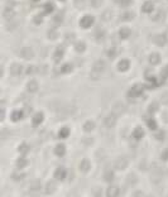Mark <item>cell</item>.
Returning <instances> with one entry per match:
<instances>
[{
    "label": "cell",
    "mask_w": 168,
    "mask_h": 197,
    "mask_svg": "<svg viewBox=\"0 0 168 197\" xmlns=\"http://www.w3.org/2000/svg\"><path fill=\"white\" fill-rule=\"evenodd\" d=\"M144 86L142 84H135L134 86H132V88L128 91V97H129V100H132V101H135L138 97H140L142 95H143L144 92Z\"/></svg>",
    "instance_id": "cell-1"
},
{
    "label": "cell",
    "mask_w": 168,
    "mask_h": 197,
    "mask_svg": "<svg viewBox=\"0 0 168 197\" xmlns=\"http://www.w3.org/2000/svg\"><path fill=\"white\" fill-rule=\"evenodd\" d=\"M94 22H95V18H94V15H90V14H86V15H84V17L81 18V20H80V25L84 29H88V28L91 27V25L94 24Z\"/></svg>",
    "instance_id": "cell-2"
},
{
    "label": "cell",
    "mask_w": 168,
    "mask_h": 197,
    "mask_svg": "<svg viewBox=\"0 0 168 197\" xmlns=\"http://www.w3.org/2000/svg\"><path fill=\"white\" fill-rule=\"evenodd\" d=\"M116 120H118V115H116L115 113H111V114H109V115H106L105 120H104V124H105V126L107 129H111L115 126Z\"/></svg>",
    "instance_id": "cell-3"
},
{
    "label": "cell",
    "mask_w": 168,
    "mask_h": 197,
    "mask_svg": "<svg viewBox=\"0 0 168 197\" xmlns=\"http://www.w3.org/2000/svg\"><path fill=\"white\" fill-rule=\"evenodd\" d=\"M19 56L24 59H30V58H33L34 52L30 47H23V48L19 51Z\"/></svg>",
    "instance_id": "cell-4"
},
{
    "label": "cell",
    "mask_w": 168,
    "mask_h": 197,
    "mask_svg": "<svg viewBox=\"0 0 168 197\" xmlns=\"http://www.w3.org/2000/svg\"><path fill=\"white\" fill-rule=\"evenodd\" d=\"M105 68H106V63L105 61H103V59H99V61H96L94 63V67L91 71H94V72H96V74H99L101 75L104 71H105Z\"/></svg>",
    "instance_id": "cell-5"
},
{
    "label": "cell",
    "mask_w": 168,
    "mask_h": 197,
    "mask_svg": "<svg viewBox=\"0 0 168 197\" xmlns=\"http://www.w3.org/2000/svg\"><path fill=\"white\" fill-rule=\"evenodd\" d=\"M128 159H126L125 157H120L118 159L115 161V168L118 171H124L126 167H128Z\"/></svg>",
    "instance_id": "cell-6"
},
{
    "label": "cell",
    "mask_w": 168,
    "mask_h": 197,
    "mask_svg": "<svg viewBox=\"0 0 168 197\" xmlns=\"http://www.w3.org/2000/svg\"><path fill=\"white\" fill-rule=\"evenodd\" d=\"M66 174H67V171H66L63 167H58L55 171V176L53 177H55L56 181H63L66 178Z\"/></svg>",
    "instance_id": "cell-7"
},
{
    "label": "cell",
    "mask_w": 168,
    "mask_h": 197,
    "mask_svg": "<svg viewBox=\"0 0 168 197\" xmlns=\"http://www.w3.org/2000/svg\"><path fill=\"white\" fill-rule=\"evenodd\" d=\"M63 55H65V48H63V46H58L57 49L55 51V53H53V59H55V62L58 63L63 58Z\"/></svg>",
    "instance_id": "cell-8"
},
{
    "label": "cell",
    "mask_w": 168,
    "mask_h": 197,
    "mask_svg": "<svg viewBox=\"0 0 168 197\" xmlns=\"http://www.w3.org/2000/svg\"><path fill=\"white\" fill-rule=\"evenodd\" d=\"M10 74L13 76H20L23 74V66L19 63H13L10 66Z\"/></svg>",
    "instance_id": "cell-9"
},
{
    "label": "cell",
    "mask_w": 168,
    "mask_h": 197,
    "mask_svg": "<svg viewBox=\"0 0 168 197\" xmlns=\"http://www.w3.org/2000/svg\"><path fill=\"white\" fill-rule=\"evenodd\" d=\"M38 88H39V85H38V82H37L36 80H30V81L27 84V91H28L29 94L37 92Z\"/></svg>",
    "instance_id": "cell-10"
},
{
    "label": "cell",
    "mask_w": 168,
    "mask_h": 197,
    "mask_svg": "<svg viewBox=\"0 0 168 197\" xmlns=\"http://www.w3.org/2000/svg\"><path fill=\"white\" fill-rule=\"evenodd\" d=\"M153 10H154V4L152 1H145L142 5V13H144V14H152Z\"/></svg>",
    "instance_id": "cell-11"
},
{
    "label": "cell",
    "mask_w": 168,
    "mask_h": 197,
    "mask_svg": "<svg viewBox=\"0 0 168 197\" xmlns=\"http://www.w3.org/2000/svg\"><path fill=\"white\" fill-rule=\"evenodd\" d=\"M129 68H130V62H129L128 59H121V61L118 63V71L119 72H126Z\"/></svg>",
    "instance_id": "cell-12"
},
{
    "label": "cell",
    "mask_w": 168,
    "mask_h": 197,
    "mask_svg": "<svg viewBox=\"0 0 168 197\" xmlns=\"http://www.w3.org/2000/svg\"><path fill=\"white\" fill-rule=\"evenodd\" d=\"M43 120H44L43 113H37V114H34L33 117H32V124H33L34 126H38L43 123Z\"/></svg>",
    "instance_id": "cell-13"
},
{
    "label": "cell",
    "mask_w": 168,
    "mask_h": 197,
    "mask_svg": "<svg viewBox=\"0 0 168 197\" xmlns=\"http://www.w3.org/2000/svg\"><path fill=\"white\" fill-rule=\"evenodd\" d=\"M132 136H133V139H135V140H140V139L144 136V130L142 129L140 126H137V128L133 130Z\"/></svg>",
    "instance_id": "cell-14"
},
{
    "label": "cell",
    "mask_w": 168,
    "mask_h": 197,
    "mask_svg": "<svg viewBox=\"0 0 168 197\" xmlns=\"http://www.w3.org/2000/svg\"><path fill=\"white\" fill-rule=\"evenodd\" d=\"M15 15V11L14 9H13V6H6L4 9V11H3V17H4L6 20H9V19H13Z\"/></svg>",
    "instance_id": "cell-15"
},
{
    "label": "cell",
    "mask_w": 168,
    "mask_h": 197,
    "mask_svg": "<svg viewBox=\"0 0 168 197\" xmlns=\"http://www.w3.org/2000/svg\"><path fill=\"white\" fill-rule=\"evenodd\" d=\"M119 195H120L119 186H110L106 191V196H109V197H115V196H119Z\"/></svg>",
    "instance_id": "cell-16"
},
{
    "label": "cell",
    "mask_w": 168,
    "mask_h": 197,
    "mask_svg": "<svg viewBox=\"0 0 168 197\" xmlns=\"http://www.w3.org/2000/svg\"><path fill=\"white\" fill-rule=\"evenodd\" d=\"M78 168H80L81 172L87 173L88 171H90V168H91V164H90V162H88L87 159H82L80 162V164H78Z\"/></svg>",
    "instance_id": "cell-17"
},
{
    "label": "cell",
    "mask_w": 168,
    "mask_h": 197,
    "mask_svg": "<svg viewBox=\"0 0 168 197\" xmlns=\"http://www.w3.org/2000/svg\"><path fill=\"white\" fill-rule=\"evenodd\" d=\"M132 36V30H130V28H128V27H123L121 29L119 30V37L121 38V39H128L129 37Z\"/></svg>",
    "instance_id": "cell-18"
},
{
    "label": "cell",
    "mask_w": 168,
    "mask_h": 197,
    "mask_svg": "<svg viewBox=\"0 0 168 197\" xmlns=\"http://www.w3.org/2000/svg\"><path fill=\"white\" fill-rule=\"evenodd\" d=\"M23 116H24V113H23V111H20V110H15V111H13V113H11L10 119H11V121L17 123V121H19V120L23 119Z\"/></svg>",
    "instance_id": "cell-19"
},
{
    "label": "cell",
    "mask_w": 168,
    "mask_h": 197,
    "mask_svg": "<svg viewBox=\"0 0 168 197\" xmlns=\"http://www.w3.org/2000/svg\"><path fill=\"white\" fill-rule=\"evenodd\" d=\"M56 187H57L56 181H49V182H47L46 190H44V191H46L47 195H52V193L56 191Z\"/></svg>",
    "instance_id": "cell-20"
},
{
    "label": "cell",
    "mask_w": 168,
    "mask_h": 197,
    "mask_svg": "<svg viewBox=\"0 0 168 197\" xmlns=\"http://www.w3.org/2000/svg\"><path fill=\"white\" fill-rule=\"evenodd\" d=\"M154 43L157 44V46H164L167 42V37L164 36V34H157V36H154Z\"/></svg>",
    "instance_id": "cell-21"
},
{
    "label": "cell",
    "mask_w": 168,
    "mask_h": 197,
    "mask_svg": "<svg viewBox=\"0 0 168 197\" xmlns=\"http://www.w3.org/2000/svg\"><path fill=\"white\" fill-rule=\"evenodd\" d=\"M148 61H149V63L152 66H156L161 62V55L159 53H152L149 56V58H148Z\"/></svg>",
    "instance_id": "cell-22"
},
{
    "label": "cell",
    "mask_w": 168,
    "mask_h": 197,
    "mask_svg": "<svg viewBox=\"0 0 168 197\" xmlns=\"http://www.w3.org/2000/svg\"><path fill=\"white\" fill-rule=\"evenodd\" d=\"M125 111V105L121 104V103H116L114 105L113 107V113H115L116 115H120V114H123Z\"/></svg>",
    "instance_id": "cell-23"
},
{
    "label": "cell",
    "mask_w": 168,
    "mask_h": 197,
    "mask_svg": "<svg viewBox=\"0 0 168 197\" xmlns=\"http://www.w3.org/2000/svg\"><path fill=\"white\" fill-rule=\"evenodd\" d=\"M55 153H56V155H58V157H63L66 153L65 144H57L56 148H55Z\"/></svg>",
    "instance_id": "cell-24"
},
{
    "label": "cell",
    "mask_w": 168,
    "mask_h": 197,
    "mask_svg": "<svg viewBox=\"0 0 168 197\" xmlns=\"http://www.w3.org/2000/svg\"><path fill=\"white\" fill-rule=\"evenodd\" d=\"M72 65H69V63H65V65H62L61 67L58 68V72L59 74H69V72H72Z\"/></svg>",
    "instance_id": "cell-25"
},
{
    "label": "cell",
    "mask_w": 168,
    "mask_h": 197,
    "mask_svg": "<svg viewBox=\"0 0 168 197\" xmlns=\"http://www.w3.org/2000/svg\"><path fill=\"white\" fill-rule=\"evenodd\" d=\"M75 49H76V52H78V53L85 52V49H86V43L78 40V42L75 43Z\"/></svg>",
    "instance_id": "cell-26"
},
{
    "label": "cell",
    "mask_w": 168,
    "mask_h": 197,
    "mask_svg": "<svg viewBox=\"0 0 168 197\" xmlns=\"http://www.w3.org/2000/svg\"><path fill=\"white\" fill-rule=\"evenodd\" d=\"M68 135H69V129L67 126H63V128H61V130L58 132L59 139H66V138H68Z\"/></svg>",
    "instance_id": "cell-27"
},
{
    "label": "cell",
    "mask_w": 168,
    "mask_h": 197,
    "mask_svg": "<svg viewBox=\"0 0 168 197\" xmlns=\"http://www.w3.org/2000/svg\"><path fill=\"white\" fill-rule=\"evenodd\" d=\"M29 190H30V195H33L34 192H37V191H39L40 190V183L38 182V181H34V182H32L30 185H29Z\"/></svg>",
    "instance_id": "cell-28"
},
{
    "label": "cell",
    "mask_w": 168,
    "mask_h": 197,
    "mask_svg": "<svg viewBox=\"0 0 168 197\" xmlns=\"http://www.w3.org/2000/svg\"><path fill=\"white\" fill-rule=\"evenodd\" d=\"M27 166H28V161L25 159L24 157L19 158V159L17 161V168L18 169H23V168H25Z\"/></svg>",
    "instance_id": "cell-29"
},
{
    "label": "cell",
    "mask_w": 168,
    "mask_h": 197,
    "mask_svg": "<svg viewBox=\"0 0 168 197\" xmlns=\"http://www.w3.org/2000/svg\"><path fill=\"white\" fill-rule=\"evenodd\" d=\"M95 129V123L94 121H91V120H87L86 123L84 124V130L85 132H92V130Z\"/></svg>",
    "instance_id": "cell-30"
},
{
    "label": "cell",
    "mask_w": 168,
    "mask_h": 197,
    "mask_svg": "<svg viewBox=\"0 0 168 197\" xmlns=\"http://www.w3.org/2000/svg\"><path fill=\"white\" fill-rule=\"evenodd\" d=\"M29 150H30V148H29V145H28L27 143H23V144H20V145H19V148H18V152L20 154H27Z\"/></svg>",
    "instance_id": "cell-31"
},
{
    "label": "cell",
    "mask_w": 168,
    "mask_h": 197,
    "mask_svg": "<svg viewBox=\"0 0 168 197\" xmlns=\"http://www.w3.org/2000/svg\"><path fill=\"white\" fill-rule=\"evenodd\" d=\"M157 111H158V103L149 104V106H148V113H149L150 115H153V114H156Z\"/></svg>",
    "instance_id": "cell-32"
},
{
    "label": "cell",
    "mask_w": 168,
    "mask_h": 197,
    "mask_svg": "<svg viewBox=\"0 0 168 197\" xmlns=\"http://www.w3.org/2000/svg\"><path fill=\"white\" fill-rule=\"evenodd\" d=\"M133 18H134V14H133L132 11H125L124 14L121 15V20H124V22H130V20H133Z\"/></svg>",
    "instance_id": "cell-33"
},
{
    "label": "cell",
    "mask_w": 168,
    "mask_h": 197,
    "mask_svg": "<svg viewBox=\"0 0 168 197\" xmlns=\"http://www.w3.org/2000/svg\"><path fill=\"white\" fill-rule=\"evenodd\" d=\"M147 124H148V128H149L150 130H157V128H158V125H157L156 120H154L153 117L148 119V120H147Z\"/></svg>",
    "instance_id": "cell-34"
},
{
    "label": "cell",
    "mask_w": 168,
    "mask_h": 197,
    "mask_svg": "<svg viewBox=\"0 0 168 197\" xmlns=\"http://www.w3.org/2000/svg\"><path fill=\"white\" fill-rule=\"evenodd\" d=\"M104 179H105L106 182L111 183L114 181V173L111 172V171H107V172H105V174H104Z\"/></svg>",
    "instance_id": "cell-35"
},
{
    "label": "cell",
    "mask_w": 168,
    "mask_h": 197,
    "mask_svg": "<svg viewBox=\"0 0 168 197\" xmlns=\"http://www.w3.org/2000/svg\"><path fill=\"white\" fill-rule=\"evenodd\" d=\"M53 9H55V5H53L52 3H47V4L43 6V11L46 13V14H49V13H52Z\"/></svg>",
    "instance_id": "cell-36"
},
{
    "label": "cell",
    "mask_w": 168,
    "mask_h": 197,
    "mask_svg": "<svg viewBox=\"0 0 168 197\" xmlns=\"http://www.w3.org/2000/svg\"><path fill=\"white\" fill-rule=\"evenodd\" d=\"M58 37V32H57L56 28H51L48 30V38L49 39H56V38Z\"/></svg>",
    "instance_id": "cell-37"
},
{
    "label": "cell",
    "mask_w": 168,
    "mask_h": 197,
    "mask_svg": "<svg viewBox=\"0 0 168 197\" xmlns=\"http://www.w3.org/2000/svg\"><path fill=\"white\" fill-rule=\"evenodd\" d=\"M95 37H96V40H97V42H100V40H103L104 37H105V32L101 30V29H97L96 33H95Z\"/></svg>",
    "instance_id": "cell-38"
},
{
    "label": "cell",
    "mask_w": 168,
    "mask_h": 197,
    "mask_svg": "<svg viewBox=\"0 0 168 197\" xmlns=\"http://www.w3.org/2000/svg\"><path fill=\"white\" fill-rule=\"evenodd\" d=\"M53 20H55V23L59 24L63 22V13H57V14L53 17Z\"/></svg>",
    "instance_id": "cell-39"
},
{
    "label": "cell",
    "mask_w": 168,
    "mask_h": 197,
    "mask_svg": "<svg viewBox=\"0 0 168 197\" xmlns=\"http://www.w3.org/2000/svg\"><path fill=\"white\" fill-rule=\"evenodd\" d=\"M36 72H37L36 66H27V68H25V74L27 75H34Z\"/></svg>",
    "instance_id": "cell-40"
},
{
    "label": "cell",
    "mask_w": 168,
    "mask_h": 197,
    "mask_svg": "<svg viewBox=\"0 0 168 197\" xmlns=\"http://www.w3.org/2000/svg\"><path fill=\"white\" fill-rule=\"evenodd\" d=\"M126 182H128V185H135V183H137V177H135V174H129Z\"/></svg>",
    "instance_id": "cell-41"
},
{
    "label": "cell",
    "mask_w": 168,
    "mask_h": 197,
    "mask_svg": "<svg viewBox=\"0 0 168 197\" xmlns=\"http://www.w3.org/2000/svg\"><path fill=\"white\" fill-rule=\"evenodd\" d=\"M115 56H116V49H115V47H111V48L107 51V57H109V58H114Z\"/></svg>",
    "instance_id": "cell-42"
},
{
    "label": "cell",
    "mask_w": 168,
    "mask_h": 197,
    "mask_svg": "<svg viewBox=\"0 0 168 197\" xmlns=\"http://www.w3.org/2000/svg\"><path fill=\"white\" fill-rule=\"evenodd\" d=\"M161 103L164 105H168V92H163L161 95Z\"/></svg>",
    "instance_id": "cell-43"
},
{
    "label": "cell",
    "mask_w": 168,
    "mask_h": 197,
    "mask_svg": "<svg viewBox=\"0 0 168 197\" xmlns=\"http://www.w3.org/2000/svg\"><path fill=\"white\" fill-rule=\"evenodd\" d=\"M154 138H156L157 140H163V139H164V132H162V130H158V132L156 133V135H154Z\"/></svg>",
    "instance_id": "cell-44"
},
{
    "label": "cell",
    "mask_w": 168,
    "mask_h": 197,
    "mask_svg": "<svg viewBox=\"0 0 168 197\" xmlns=\"http://www.w3.org/2000/svg\"><path fill=\"white\" fill-rule=\"evenodd\" d=\"M90 4L91 6H94V8H99L103 4V0H90Z\"/></svg>",
    "instance_id": "cell-45"
},
{
    "label": "cell",
    "mask_w": 168,
    "mask_h": 197,
    "mask_svg": "<svg viewBox=\"0 0 168 197\" xmlns=\"http://www.w3.org/2000/svg\"><path fill=\"white\" fill-rule=\"evenodd\" d=\"M66 42H67V43L75 42V34L74 33H67V34H66Z\"/></svg>",
    "instance_id": "cell-46"
},
{
    "label": "cell",
    "mask_w": 168,
    "mask_h": 197,
    "mask_svg": "<svg viewBox=\"0 0 168 197\" xmlns=\"http://www.w3.org/2000/svg\"><path fill=\"white\" fill-rule=\"evenodd\" d=\"M161 76H162L163 78H168V65L164 66L163 69L161 71Z\"/></svg>",
    "instance_id": "cell-47"
},
{
    "label": "cell",
    "mask_w": 168,
    "mask_h": 197,
    "mask_svg": "<svg viewBox=\"0 0 168 197\" xmlns=\"http://www.w3.org/2000/svg\"><path fill=\"white\" fill-rule=\"evenodd\" d=\"M74 4H75V6H77V8H82V6L85 5V0H74Z\"/></svg>",
    "instance_id": "cell-48"
},
{
    "label": "cell",
    "mask_w": 168,
    "mask_h": 197,
    "mask_svg": "<svg viewBox=\"0 0 168 197\" xmlns=\"http://www.w3.org/2000/svg\"><path fill=\"white\" fill-rule=\"evenodd\" d=\"M24 174L23 173H20V174H17V173H14V174H13V178H14V181H22V179H23L24 178Z\"/></svg>",
    "instance_id": "cell-49"
},
{
    "label": "cell",
    "mask_w": 168,
    "mask_h": 197,
    "mask_svg": "<svg viewBox=\"0 0 168 197\" xmlns=\"http://www.w3.org/2000/svg\"><path fill=\"white\" fill-rule=\"evenodd\" d=\"M90 77L92 78V80H99V78L101 77V75L96 74V72H94V71H91V72H90Z\"/></svg>",
    "instance_id": "cell-50"
},
{
    "label": "cell",
    "mask_w": 168,
    "mask_h": 197,
    "mask_svg": "<svg viewBox=\"0 0 168 197\" xmlns=\"http://www.w3.org/2000/svg\"><path fill=\"white\" fill-rule=\"evenodd\" d=\"M38 71H39V74H47V71H48V66L47 65H43V66H40V68L38 69Z\"/></svg>",
    "instance_id": "cell-51"
},
{
    "label": "cell",
    "mask_w": 168,
    "mask_h": 197,
    "mask_svg": "<svg viewBox=\"0 0 168 197\" xmlns=\"http://www.w3.org/2000/svg\"><path fill=\"white\" fill-rule=\"evenodd\" d=\"M163 18V11H158L156 15L153 17V20H161Z\"/></svg>",
    "instance_id": "cell-52"
},
{
    "label": "cell",
    "mask_w": 168,
    "mask_h": 197,
    "mask_svg": "<svg viewBox=\"0 0 168 197\" xmlns=\"http://www.w3.org/2000/svg\"><path fill=\"white\" fill-rule=\"evenodd\" d=\"M132 3V0H119V4L121 6H128Z\"/></svg>",
    "instance_id": "cell-53"
},
{
    "label": "cell",
    "mask_w": 168,
    "mask_h": 197,
    "mask_svg": "<svg viewBox=\"0 0 168 197\" xmlns=\"http://www.w3.org/2000/svg\"><path fill=\"white\" fill-rule=\"evenodd\" d=\"M42 15H36V17H34V23L36 24H39V23H42Z\"/></svg>",
    "instance_id": "cell-54"
},
{
    "label": "cell",
    "mask_w": 168,
    "mask_h": 197,
    "mask_svg": "<svg viewBox=\"0 0 168 197\" xmlns=\"http://www.w3.org/2000/svg\"><path fill=\"white\" fill-rule=\"evenodd\" d=\"M161 157H162V159H163V161H168V150L163 152V153H162V155H161Z\"/></svg>",
    "instance_id": "cell-55"
},
{
    "label": "cell",
    "mask_w": 168,
    "mask_h": 197,
    "mask_svg": "<svg viewBox=\"0 0 168 197\" xmlns=\"http://www.w3.org/2000/svg\"><path fill=\"white\" fill-rule=\"evenodd\" d=\"M4 117H5V109L1 107V120H4Z\"/></svg>",
    "instance_id": "cell-56"
},
{
    "label": "cell",
    "mask_w": 168,
    "mask_h": 197,
    "mask_svg": "<svg viewBox=\"0 0 168 197\" xmlns=\"http://www.w3.org/2000/svg\"><path fill=\"white\" fill-rule=\"evenodd\" d=\"M58 1H66V0H58Z\"/></svg>",
    "instance_id": "cell-57"
},
{
    "label": "cell",
    "mask_w": 168,
    "mask_h": 197,
    "mask_svg": "<svg viewBox=\"0 0 168 197\" xmlns=\"http://www.w3.org/2000/svg\"><path fill=\"white\" fill-rule=\"evenodd\" d=\"M34 1H38V0H34Z\"/></svg>",
    "instance_id": "cell-58"
}]
</instances>
